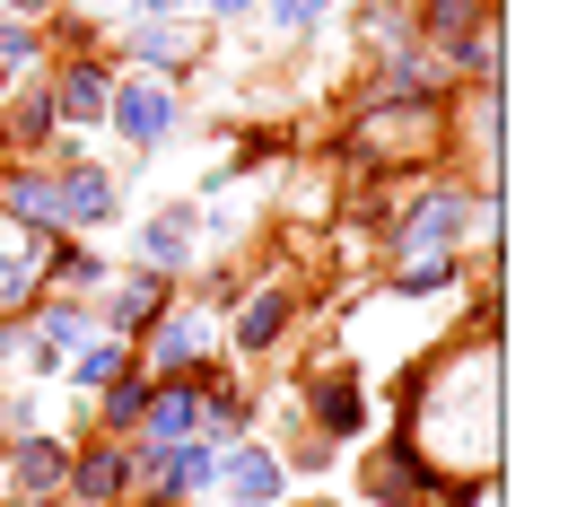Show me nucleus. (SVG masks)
I'll return each instance as SVG.
<instances>
[{"label":"nucleus","mask_w":568,"mask_h":507,"mask_svg":"<svg viewBox=\"0 0 568 507\" xmlns=\"http://www.w3.org/2000/svg\"><path fill=\"white\" fill-rule=\"evenodd\" d=\"M53 202H62V236L71 227H114L123 219V175L114 166H97V158H71V166H53Z\"/></svg>","instance_id":"8"},{"label":"nucleus","mask_w":568,"mask_h":507,"mask_svg":"<svg viewBox=\"0 0 568 507\" xmlns=\"http://www.w3.org/2000/svg\"><path fill=\"white\" fill-rule=\"evenodd\" d=\"M132 359H141L149 376H202V367L219 359V290L211 297H166L158 324L132 342Z\"/></svg>","instance_id":"4"},{"label":"nucleus","mask_w":568,"mask_h":507,"mask_svg":"<svg viewBox=\"0 0 568 507\" xmlns=\"http://www.w3.org/2000/svg\"><path fill=\"white\" fill-rule=\"evenodd\" d=\"M0 166H9V158H0Z\"/></svg>","instance_id":"34"},{"label":"nucleus","mask_w":568,"mask_h":507,"mask_svg":"<svg viewBox=\"0 0 568 507\" xmlns=\"http://www.w3.org/2000/svg\"><path fill=\"white\" fill-rule=\"evenodd\" d=\"M44 297V236H18L0 254V315H27Z\"/></svg>","instance_id":"24"},{"label":"nucleus","mask_w":568,"mask_h":507,"mask_svg":"<svg viewBox=\"0 0 568 507\" xmlns=\"http://www.w3.org/2000/svg\"><path fill=\"white\" fill-rule=\"evenodd\" d=\"M0 219H9L18 236H62L53 166H27V158H9V166H0Z\"/></svg>","instance_id":"17"},{"label":"nucleus","mask_w":568,"mask_h":507,"mask_svg":"<svg viewBox=\"0 0 568 507\" xmlns=\"http://www.w3.org/2000/svg\"><path fill=\"white\" fill-rule=\"evenodd\" d=\"M132 254H141V272L184 281V263L202 254V211H193V202H166V211H149V219H141V236H132Z\"/></svg>","instance_id":"16"},{"label":"nucleus","mask_w":568,"mask_h":507,"mask_svg":"<svg viewBox=\"0 0 568 507\" xmlns=\"http://www.w3.org/2000/svg\"><path fill=\"white\" fill-rule=\"evenodd\" d=\"M123 367H132V342H123V333H88L71 359H62V376H71V394L88 403V394H97V385H114Z\"/></svg>","instance_id":"22"},{"label":"nucleus","mask_w":568,"mask_h":507,"mask_svg":"<svg viewBox=\"0 0 568 507\" xmlns=\"http://www.w3.org/2000/svg\"><path fill=\"white\" fill-rule=\"evenodd\" d=\"M132 490L141 481H132V446L123 437H88L71 455V473H62V499L71 507H123Z\"/></svg>","instance_id":"9"},{"label":"nucleus","mask_w":568,"mask_h":507,"mask_svg":"<svg viewBox=\"0 0 568 507\" xmlns=\"http://www.w3.org/2000/svg\"><path fill=\"white\" fill-rule=\"evenodd\" d=\"M53 132H62V114H53V88H44V71L18 79V97L0 105V158H36Z\"/></svg>","instance_id":"19"},{"label":"nucleus","mask_w":568,"mask_h":507,"mask_svg":"<svg viewBox=\"0 0 568 507\" xmlns=\"http://www.w3.org/2000/svg\"><path fill=\"white\" fill-rule=\"evenodd\" d=\"M324 9H333V0H263L272 36H315V27H324Z\"/></svg>","instance_id":"28"},{"label":"nucleus","mask_w":568,"mask_h":507,"mask_svg":"<svg viewBox=\"0 0 568 507\" xmlns=\"http://www.w3.org/2000/svg\"><path fill=\"white\" fill-rule=\"evenodd\" d=\"M464 281V254H412V263H394V297H446Z\"/></svg>","instance_id":"25"},{"label":"nucleus","mask_w":568,"mask_h":507,"mask_svg":"<svg viewBox=\"0 0 568 507\" xmlns=\"http://www.w3.org/2000/svg\"><path fill=\"white\" fill-rule=\"evenodd\" d=\"M288 315H297V290L288 281H263V290L245 297L236 315H227V359H263V351H281V333H288Z\"/></svg>","instance_id":"15"},{"label":"nucleus","mask_w":568,"mask_h":507,"mask_svg":"<svg viewBox=\"0 0 568 507\" xmlns=\"http://www.w3.org/2000/svg\"><path fill=\"white\" fill-rule=\"evenodd\" d=\"M175 123H184V88L175 79H158V71H123L114 79V97H105V132L123 149H166L175 141Z\"/></svg>","instance_id":"6"},{"label":"nucleus","mask_w":568,"mask_h":507,"mask_svg":"<svg viewBox=\"0 0 568 507\" xmlns=\"http://www.w3.org/2000/svg\"><path fill=\"white\" fill-rule=\"evenodd\" d=\"M184 437H202V376H149V403H141V429L132 446H184Z\"/></svg>","instance_id":"11"},{"label":"nucleus","mask_w":568,"mask_h":507,"mask_svg":"<svg viewBox=\"0 0 568 507\" xmlns=\"http://www.w3.org/2000/svg\"><path fill=\"white\" fill-rule=\"evenodd\" d=\"M175 297V281L166 272H132V281H114V290L97 297L88 315H97V333H123V342H141L149 324H158V306Z\"/></svg>","instance_id":"18"},{"label":"nucleus","mask_w":568,"mask_h":507,"mask_svg":"<svg viewBox=\"0 0 568 507\" xmlns=\"http://www.w3.org/2000/svg\"><path fill=\"white\" fill-rule=\"evenodd\" d=\"M490 236H498V193H464V184H437L412 211L385 219L394 263H412V254H464V245H490Z\"/></svg>","instance_id":"2"},{"label":"nucleus","mask_w":568,"mask_h":507,"mask_svg":"<svg viewBox=\"0 0 568 507\" xmlns=\"http://www.w3.org/2000/svg\"><path fill=\"white\" fill-rule=\"evenodd\" d=\"M105 281H114V272H105L79 236H44V290L53 297H97Z\"/></svg>","instance_id":"21"},{"label":"nucleus","mask_w":568,"mask_h":507,"mask_svg":"<svg viewBox=\"0 0 568 507\" xmlns=\"http://www.w3.org/2000/svg\"><path fill=\"white\" fill-rule=\"evenodd\" d=\"M114 53L158 71V79H184L202 62V27L193 18H114Z\"/></svg>","instance_id":"7"},{"label":"nucleus","mask_w":568,"mask_h":507,"mask_svg":"<svg viewBox=\"0 0 568 507\" xmlns=\"http://www.w3.org/2000/svg\"><path fill=\"white\" fill-rule=\"evenodd\" d=\"M481 342H498V333H481ZM481 342H455L428 376H412V403H403V437L428 455L437 481H455V473L490 481L498 473V359L481 367L473 394H464V367H473Z\"/></svg>","instance_id":"1"},{"label":"nucleus","mask_w":568,"mask_h":507,"mask_svg":"<svg viewBox=\"0 0 568 507\" xmlns=\"http://www.w3.org/2000/svg\"><path fill=\"white\" fill-rule=\"evenodd\" d=\"M123 18H193V0H132Z\"/></svg>","instance_id":"31"},{"label":"nucleus","mask_w":568,"mask_h":507,"mask_svg":"<svg viewBox=\"0 0 568 507\" xmlns=\"http://www.w3.org/2000/svg\"><path fill=\"white\" fill-rule=\"evenodd\" d=\"M97 333V315H88V297H36L27 315H0V359H18L27 376H62L79 342Z\"/></svg>","instance_id":"3"},{"label":"nucleus","mask_w":568,"mask_h":507,"mask_svg":"<svg viewBox=\"0 0 568 507\" xmlns=\"http://www.w3.org/2000/svg\"><path fill=\"white\" fill-rule=\"evenodd\" d=\"M44 88H53V114H62V132H88V123H105V97H114V62H105V53H71V62H44Z\"/></svg>","instance_id":"10"},{"label":"nucleus","mask_w":568,"mask_h":507,"mask_svg":"<svg viewBox=\"0 0 568 507\" xmlns=\"http://www.w3.org/2000/svg\"><path fill=\"white\" fill-rule=\"evenodd\" d=\"M44 71V36H36V18H0V88H18V79Z\"/></svg>","instance_id":"26"},{"label":"nucleus","mask_w":568,"mask_h":507,"mask_svg":"<svg viewBox=\"0 0 568 507\" xmlns=\"http://www.w3.org/2000/svg\"><path fill=\"white\" fill-rule=\"evenodd\" d=\"M202 18H219V27H236V18H263V0H193Z\"/></svg>","instance_id":"30"},{"label":"nucleus","mask_w":568,"mask_h":507,"mask_svg":"<svg viewBox=\"0 0 568 507\" xmlns=\"http://www.w3.org/2000/svg\"><path fill=\"white\" fill-rule=\"evenodd\" d=\"M367 499L376 507H428L437 499V473H428V455L403 429L385 437V446H367Z\"/></svg>","instance_id":"12"},{"label":"nucleus","mask_w":568,"mask_h":507,"mask_svg":"<svg viewBox=\"0 0 568 507\" xmlns=\"http://www.w3.org/2000/svg\"><path fill=\"white\" fill-rule=\"evenodd\" d=\"M446 149V97H420V105H367L351 123V158L358 166H420Z\"/></svg>","instance_id":"5"},{"label":"nucleus","mask_w":568,"mask_h":507,"mask_svg":"<svg viewBox=\"0 0 568 507\" xmlns=\"http://www.w3.org/2000/svg\"><path fill=\"white\" fill-rule=\"evenodd\" d=\"M62 473H71V446H62L53 429L9 437V490H27V499H62Z\"/></svg>","instance_id":"20"},{"label":"nucleus","mask_w":568,"mask_h":507,"mask_svg":"<svg viewBox=\"0 0 568 507\" xmlns=\"http://www.w3.org/2000/svg\"><path fill=\"white\" fill-rule=\"evenodd\" d=\"M88 403H97V437H132V429H141V403H149V367L132 359L114 385H97Z\"/></svg>","instance_id":"23"},{"label":"nucleus","mask_w":568,"mask_h":507,"mask_svg":"<svg viewBox=\"0 0 568 507\" xmlns=\"http://www.w3.org/2000/svg\"><path fill=\"white\" fill-rule=\"evenodd\" d=\"M88 9H97V18H123V9H132V0H88Z\"/></svg>","instance_id":"33"},{"label":"nucleus","mask_w":568,"mask_h":507,"mask_svg":"<svg viewBox=\"0 0 568 507\" xmlns=\"http://www.w3.org/2000/svg\"><path fill=\"white\" fill-rule=\"evenodd\" d=\"M53 9H62V0H53Z\"/></svg>","instance_id":"35"},{"label":"nucleus","mask_w":568,"mask_h":507,"mask_svg":"<svg viewBox=\"0 0 568 507\" xmlns=\"http://www.w3.org/2000/svg\"><path fill=\"white\" fill-rule=\"evenodd\" d=\"M306 429L324 437V446L367 437V385H358L351 367H315V376H306Z\"/></svg>","instance_id":"14"},{"label":"nucleus","mask_w":568,"mask_h":507,"mask_svg":"<svg viewBox=\"0 0 568 507\" xmlns=\"http://www.w3.org/2000/svg\"><path fill=\"white\" fill-rule=\"evenodd\" d=\"M27 429H44V420H36V394H9V403H0V437H27Z\"/></svg>","instance_id":"29"},{"label":"nucleus","mask_w":568,"mask_h":507,"mask_svg":"<svg viewBox=\"0 0 568 507\" xmlns=\"http://www.w3.org/2000/svg\"><path fill=\"white\" fill-rule=\"evenodd\" d=\"M358 44H367V53L412 44V0H367V9H358Z\"/></svg>","instance_id":"27"},{"label":"nucleus","mask_w":568,"mask_h":507,"mask_svg":"<svg viewBox=\"0 0 568 507\" xmlns=\"http://www.w3.org/2000/svg\"><path fill=\"white\" fill-rule=\"evenodd\" d=\"M219 490H227V507H281L288 499V464L272 455V446H254V437H236V446H219Z\"/></svg>","instance_id":"13"},{"label":"nucleus","mask_w":568,"mask_h":507,"mask_svg":"<svg viewBox=\"0 0 568 507\" xmlns=\"http://www.w3.org/2000/svg\"><path fill=\"white\" fill-rule=\"evenodd\" d=\"M9 18H53V0H0Z\"/></svg>","instance_id":"32"}]
</instances>
